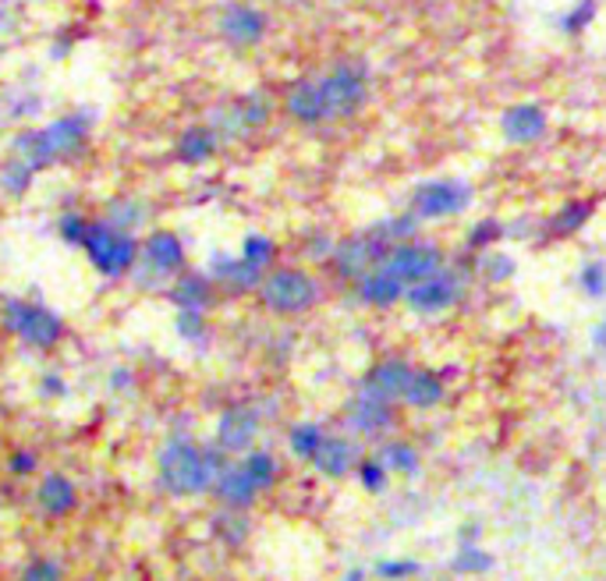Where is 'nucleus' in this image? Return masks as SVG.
<instances>
[{
  "instance_id": "obj_1",
  "label": "nucleus",
  "mask_w": 606,
  "mask_h": 581,
  "mask_svg": "<svg viewBox=\"0 0 606 581\" xmlns=\"http://www.w3.org/2000/svg\"><path fill=\"white\" fill-rule=\"evenodd\" d=\"M93 121L86 113H64V118L50 121L44 128H33V132H19L11 138V156H19L22 164H29L36 174H44L53 164H68L75 156L86 153Z\"/></svg>"
},
{
  "instance_id": "obj_2",
  "label": "nucleus",
  "mask_w": 606,
  "mask_h": 581,
  "mask_svg": "<svg viewBox=\"0 0 606 581\" xmlns=\"http://www.w3.org/2000/svg\"><path fill=\"white\" fill-rule=\"evenodd\" d=\"M160 482L174 496H195L214 489V482L228 468V450L220 447H199L192 439H167L160 450Z\"/></svg>"
},
{
  "instance_id": "obj_3",
  "label": "nucleus",
  "mask_w": 606,
  "mask_h": 581,
  "mask_svg": "<svg viewBox=\"0 0 606 581\" xmlns=\"http://www.w3.org/2000/svg\"><path fill=\"white\" fill-rule=\"evenodd\" d=\"M189 269V249L181 241L178 231H167V227H153V231L138 241V263L132 269L135 288L143 291H167L178 274Z\"/></svg>"
},
{
  "instance_id": "obj_4",
  "label": "nucleus",
  "mask_w": 606,
  "mask_h": 581,
  "mask_svg": "<svg viewBox=\"0 0 606 581\" xmlns=\"http://www.w3.org/2000/svg\"><path fill=\"white\" fill-rule=\"evenodd\" d=\"M316 82L323 89V99H327L330 124L359 118L373 93V71L362 57H341L323 75H316Z\"/></svg>"
},
{
  "instance_id": "obj_5",
  "label": "nucleus",
  "mask_w": 606,
  "mask_h": 581,
  "mask_svg": "<svg viewBox=\"0 0 606 581\" xmlns=\"http://www.w3.org/2000/svg\"><path fill=\"white\" fill-rule=\"evenodd\" d=\"M256 298L274 316H305L308 308L319 305L323 288L302 266H270L256 288Z\"/></svg>"
},
{
  "instance_id": "obj_6",
  "label": "nucleus",
  "mask_w": 606,
  "mask_h": 581,
  "mask_svg": "<svg viewBox=\"0 0 606 581\" xmlns=\"http://www.w3.org/2000/svg\"><path fill=\"white\" fill-rule=\"evenodd\" d=\"M82 252H86L89 266L107 280L129 277L138 263V238L132 231H121V227L107 223L104 217L89 223L86 238H82Z\"/></svg>"
},
{
  "instance_id": "obj_7",
  "label": "nucleus",
  "mask_w": 606,
  "mask_h": 581,
  "mask_svg": "<svg viewBox=\"0 0 606 581\" xmlns=\"http://www.w3.org/2000/svg\"><path fill=\"white\" fill-rule=\"evenodd\" d=\"M8 334H15L25 348L33 351H53L64 337V319L61 312H53L44 302H25V298H8L0 308Z\"/></svg>"
},
{
  "instance_id": "obj_8",
  "label": "nucleus",
  "mask_w": 606,
  "mask_h": 581,
  "mask_svg": "<svg viewBox=\"0 0 606 581\" xmlns=\"http://www.w3.org/2000/svg\"><path fill=\"white\" fill-rule=\"evenodd\" d=\"M464 294H469V274L458 266H444L436 269L433 277L412 283V288L404 291V302L408 312H415V316H444V312L458 308L464 302Z\"/></svg>"
},
{
  "instance_id": "obj_9",
  "label": "nucleus",
  "mask_w": 606,
  "mask_h": 581,
  "mask_svg": "<svg viewBox=\"0 0 606 581\" xmlns=\"http://www.w3.org/2000/svg\"><path fill=\"white\" fill-rule=\"evenodd\" d=\"M472 184L461 178H429L415 184V192L408 195V213L422 223V220H450L461 217L464 209L472 206Z\"/></svg>"
},
{
  "instance_id": "obj_10",
  "label": "nucleus",
  "mask_w": 606,
  "mask_h": 581,
  "mask_svg": "<svg viewBox=\"0 0 606 581\" xmlns=\"http://www.w3.org/2000/svg\"><path fill=\"white\" fill-rule=\"evenodd\" d=\"M270 118H274L270 96L256 89V93L234 96L223 107H217L214 113H209V124H214L220 142H242L249 135H256L259 128L270 124Z\"/></svg>"
},
{
  "instance_id": "obj_11",
  "label": "nucleus",
  "mask_w": 606,
  "mask_h": 581,
  "mask_svg": "<svg viewBox=\"0 0 606 581\" xmlns=\"http://www.w3.org/2000/svg\"><path fill=\"white\" fill-rule=\"evenodd\" d=\"M379 266H384L390 277H398L404 288H412V283L426 280L436 274V269L447 266V252L440 245H433V241L408 238V241H401V245H393Z\"/></svg>"
},
{
  "instance_id": "obj_12",
  "label": "nucleus",
  "mask_w": 606,
  "mask_h": 581,
  "mask_svg": "<svg viewBox=\"0 0 606 581\" xmlns=\"http://www.w3.org/2000/svg\"><path fill=\"white\" fill-rule=\"evenodd\" d=\"M387 252H390V245L369 227V231H359V234H348L341 241H334L330 266L344 283H355L362 274H369L373 266L384 263Z\"/></svg>"
},
{
  "instance_id": "obj_13",
  "label": "nucleus",
  "mask_w": 606,
  "mask_h": 581,
  "mask_svg": "<svg viewBox=\"0 0 606 581\" xmlns=\"http://www.w3.org/2000/svg\"><path fill=\"white\" fill-rule=\"evenodd\" d=\"M217 33L228 47L252 50L266 39V33H270V19H266V11L256 4L231 0V4H223V11L217 14Z\"/></svg>"
},
{
  "instance_id": "obj_14",
  "label": "nucleus",
  "mask_w": 606,
  "mask_h": 581,
  "mask_svg": "<svg viewBox=\"0 0 606 581\" xmlns=\"http://www.w3.org/2000/svg\"><path fill=\"white\" fill-rule=\"evenodd\" d=\"M209 280L217 283V291H228V294H256V288L263 283L266 269L252 266L242 252L231 255V252H214L209 255V266H206Z\"/></svg>"
},
{
  "instance_id": "obj_15",
  "label": "nucleus",
  "mask_w": 606,
  "mask_h": 581,
  "mask_svg": "<svg viewBox=\"0 0 606 581\" xmlns=\"http://www.w3.org/2000/svg\"><path fill=\"white\" fill-rule=\"evenodd\" d=\"M259 436V411L249 404H231L217 419V447L228 453H249Z\"/></svg>"
},
{
  "instance_id": "obj_16",
  "label": "nucleus",
  "mask_w": 606,
  "mask_h": 581,
  "mask_svg": "<svg viewBox=\"0 0 606 581\" xmlns=\"http://www.w3.org/2000/svg\"><path fill=\"white\" fill-rule=\"evenodd\" d=\"M344 415H348V425L359 436H384L393 425V401H387V397H376L369 390H359L348 401Z\"/></svg>"
},
{
  "instance_id": "obj_17",
  "label": "nucleus",
  "mask_w": 606,
  "mask_h": 581,
  "mask_svg": "<svg viewBox=\"0 0 606 581\" xmlns=\"http://www.w3.org/2000/svg\"><path fill=\"white\" fill-rule=\"evenodd\" d=\"M549 132V118L540 104H511L500 113V135L511 146H535Z\"/></svg>"
},
{
  "instance_id": "obj_18",
  "label": "nucleus",
  "mask_w": 606,
  "mask_h": 581,
  "mask_svg": "<svg viewBox=\"0 0 606 581\" xmlns=\"http://www.w3.org/2000/svg\"><path fill=\"white\" fill-rule=\"evenodd\" d=\"M284 113L294 124H305V128H319V124H330V113H327V99H323V89L316 78H299L288 85L284 93Z\"/></svg>"
},
{
  "instance_id": "obj_19",
  "label": "nucleus",
  "mask_w": 606,
  "mask_h": 581,
  "mask_svg": "<svg viewBox=\"0 0 606 581\" xmlns=\"http://www.w3.org/2000/svg\"><path fill=\"white\" fill-rule=\"evenodd\" d=\"M355 302L365 308H393L404 302V283L398 277H390L384 266H373L369 274H362L355 283H348Z\"/></svg>"
},
{
  "instance_id": "obj_20",
  "label": "nucleus",
  "mask_w": 606,
  "mask_h": 581,
  "mask_svg": "<svg viewBox=\"0 0 606 581\" xmlns=\"http://www.w3.org/2000/svg\"><path fill=\"white\" fill-rule=\"evenodd\" d=\"M167 302L174 308H199L209 312L217 302V283L209 280V274H195V269H185L171 280V288L163 291Z\"/></svg>"
},
{
  "instance_id": "obj_21",
  "label": "nucleus",
  "mask_w": 606,
  "mask_h": 581,
  "mask_svg": "<svg viewBox=\"0 0 606 581\" xmlns=\"http://www.w3.org/2000/svg\"><path fill=\"white\" fill-rule=\"evenodd\" d=\"M220 135L214 132V124H189L185 132L174 138V160L185 167H203L220 153Z\"/></svg>"
},
{
  "instance_id": "obj_22",
  "label": "nucleus",
  "mask_w": 606,
  "mask_h": 581,
  "mask_svg": "<svg viewBox=\"0 0 606 581\" xmlns=\"http://www.w3.org/2000/svg\"><path fill=\"white\" fill-rule=\"evenodd\" d=\"M412 368L415 365H408L404 359H384V362H376L369 373L362 376V390H369L376 397H387V401L398 404L404 390H408V379H412Z\"/></svg>"
},
{
  "instance_id": "obj_23",
  "label": "nucleus",
  "mask_w": 606,
  "mask_h": 581,
  "mask_svg": "<svg viewBox=\"0 0 606 581\" xmlns=\"http://www.w3.org/2000/svg\"><path fill=\"white\" fill-rule=\"evenodd\" d=\"M313 464L327 479H344L351 468H359V447L344 436H323L319 450L313 453Z\"/></svg>"
},
{
  "instance_id": "obj_24",
  "label": "nucleus",
  "mask_w": 606,
  "mask_h": 581,
  "mask_svg": "<svg viewBox=\"0 0 606 581\" xmlns=\"http://www.w3.org/2000/svg\"><path fill=\"white\" fill-rule=\"evenodd\" d=\"M36 504H39V510H44L47 518H64V515H72L75 504H78L75 482L68 479V475H61V472H50L44 482H39Z\"/></svg>"
},
{
  "instance_id": "obj_25",
  "label": "nucleus",
  "mask_w": 606,
  "mask_h": 581,
  "mask_svg": "<svg viewBox=\"0 0 606 581\" xmlns=\"http://www.w3.org/2000/svg\"><path fill=\"white\" fill-rule=\"evenodd\" d=\"M447 397V383L436 368H412V379H408V390L401 397V404L429 411Z\"/></svg>"
},
{
  "instance_id": "obj_26",
  "label": "nucleus",
  "mask_w": 606,
  "mask_h": 581,
  "mask_svg": "<svg viewBox=\"0 0 606 581\" xmlns=\"http://www.w3.org/2000/svg\"><path fill=\"white\" fill-rule=\"evenodd\" d=\"M214 493H217L228 507L242 510V507H249L252 500H256V496H259L263 489L249 479V472H245L242 464H228V468L220 472V479L214 482Z\"/></svg>"
},
{
  "instance_id": "obj_27",
  "label": "nucleus",
  "mask_w": 606,
  "mask_h": 581,
  "mask_svg": "<svg viewBox=\"0 0 606 581\" xmlns=\"http://www.w3.org/2000/svg\"><path fill=\"white\" fill-rule=\"evenodd\" d=\"M104 220L107 223H114V227H121V231H138V227H143L146 220H149V206L143 203V198H110L107 203V209H104Z\"/></svg>"
},
{
  "instance_id": "obj_28",
  "label": "nucleus",
  "mask_w": 606,
  "mask_h": 581,
  "mask_svg": "<svg viewBox=\"0 0 606 581\" xmlns=\"http://www.w3.org/2000/svg\"><path fill=\"white\" fill-rule=\"evenodd\" d=\"M36 184V170L29 164H22L19 156H4V164H0V192L11 195V198H22Z\"/></svg>"
},
{
  "instance_id": "obj_29",
  "label": "nucleus",
  "mask_w": 606,
  "mask_h": 581,
  "mask_svg": "<svg viewBox=\"0 0 606 581\" xmlns=\"http://www.w3.org/2000/svg\"><path fill=\"white\" fill-rule=\"evenodd\" d=\"M475 274L483 277L486 283H493V288H500V283L514 280V274H518V263H514L507 252H493V249H486V252H478Z\"/></svg>"
},
{
  "instance_id": "obj_30",
  "label": "nucleus",
  "mask_w": 606,
  "mask_h": 581,
  "mask_svg": "<svg viewBox=\"0 0 606 581\" xmlns=\"http://www.w3.org/2000/svg\"><path fill=\"white\" fill-rule=\"evenodd\" d=\"M589 217H592V203H578V198H571V203H563L554 217L546 220V231L554 238H568L578 231V227H585Z\"/></svg>"
},
{
  "instance_id": "obj_31",
  "label": "nucleus",
  "mask_w": 606,
  "mask_h": 581,
  "mask_svg": "<svg viewBox=\"0 0 606 581\" xmlns=\"http://www.w3.org/2000/svg\"><path fill=\"white\" fill-rule=\"evenodd\" d=\"M174 334L185 340V344H203L209 337V319L199 308H174Z\"/></svg>"
},
{
  "instance_id": "obj_32",
  "label": "nucleus",
  "mask_w": 606,
  "mask_h": 581,
  "mask_svg": "<svg viewBox=\"0 0 606 581\" xmlns=\"http://www.w3.org/2000/svg\"><path fill=\"white\" fill-rule=\"evenodd\" d=\"M574 283L585 298H592V302H596V298H606V263L603 259H585L582 266H578Z\"/></svg>"
},
{
  "instance_id": "obj_33",
  "label": "nucleus",
  "mask_w": 606,
  "mask_h": 581,
  "mask_svg": "<svg viewBox=\"0 0 606 581\" xmlns=\"http://www.w3.org/2000/svg\"><path fill=\"white\" fill-rule=\"evenodd\" d=\"M373 231L387 241V245L393 249V245H401V241H408V238H415V231H419V220L412 217V213H398V217H387V220H379V223H373Z\"/></svg>"
},
{
  "instance_id": "obj_34",
  "label": "nucleus",
  "mask_w": 606,
  "mask_h": 581,
  "mask_svg": "<svg viewBox=\"0 0 606 581\" xmlns=\"http://www.w3.org/2000/svg\"><path fill=\"white\" fill-rule=\"evenodd\" d=\"M596 14H599L596 0H578V4H571L568 11L560 14V33L563 36H582L585 28L596 22Z\"/></svg>"
},
{
  "instance_id": "obj_35",
  "label": "nucleus",
  "mask_w": 606,
  "mask_h": 581,
  "mask_svg": "<svg viewBox=\"0 0 606 581\" xmlns=\"http://www.w3.org/2000/svg\"><path fill=\"white\" fill-rule=\"evenodd\" d=\"M323 425H316V422H299L294 425V429L288 433V444H291V450L299 453L302 461H313V453L319 450V444H323Z\"/></svg>"
},
{
  "instance_id": "obj_36",
  "label": "nucleus",
  "mask_w": 606,
  "mask_h": 581,
  "mask_svg": "<svg viewBox=\"0 0 606 581\" xmlns=\"http://www.w3.org/2000/svg\"><path fill=\"white\" fill-rule=\"evenodd\" d=\"M242 255L252 263V266H259V269H270L277 263V241L270 234H259V231H252L245 234L242 241Z\"/></svg>"
},
{
  "instance_id": "obj_37",
  "label": "nucleus",
  "mask_w": 606,
  "mask_h": 581,
  "mask_svg": "<svg viewBox=\"0 0 606 581\" xmlns=\"http://www.w3.org/2000/svg\"><path fill=\"white\" fill-rule=\"evenodd\" d=\"M242 468H245L249 479L256 482L259 489L274 486V479H277V461H274V453H266V450H249L245 458H242Z\"/></svg>"
},
{
  "instance_id": "obj_38",
  "label": "nucleus",
  "mask_w": 606,
  "mask_h": 581,
  "mask_svg": "<svg viewBox=\"0 0 606 581\" xmlns=\"http://www.w3.org/2000/svg\"><path fill=\"white\" fill-rule=\"evenodd\" d=\"M379 461L387 464V472H401V475H415L419 472V453L408 444H387Z\"/></svg>"
},
{
  "instance_id": "obj_39",
  "label": "nucleus",
  "mask_w": 606,
  "mask_h": 581,
  "mask_svg": "<svg viewBox=\"0 0 606 581\" xmlns=\"http://www.w3.org/2000/svg\"><path fill=\"white\" fill-rule=\"evenodd\" d=\"M507 231H504V223L500 220H478L469 234H464V245L469 249H475V252H486V249H493V241L497 238H504Z\"/></svg>"
},
{
  "instance_id": "obj_40",
  "label": "nucleus",
  "mask_w": 606,
  "mask_h": 581,
  "mask_svg": "<svg viewBox=\"0 0 606 581\" xmlns=\"http://www.w3.org/2000/svg\"><path fill=\"white\" fill-rule=\"evenodd\" d=\"M89 223H93L89 217H82V213L68 209V213H61V217H58V238L68 241V245H82V238H86Z\"/></svg>"
},
{
  "instance_id": "obj_41",
  "label": "nucleus",
  "mask_w": 606,
  "mask_h": 581,
  "mask_svg": "<svg viewBox=\"0 0 606 581\" xmlns=\"http://www.w3.org/2000/svg\"><path fill=\"white\" fill-rule=\"evenodd\" d=\"M19 581H64V571H61V564L58 560H50V557H36L25 564V571Z\"/></svg>"
},
{
  "instance_id": "obj_42",
  "label": "nucleus",
  "mask_w": 606,
  "mask_h": 581,
  "mask_svg": "<svg viewBox=\"0 0 606 581\" xmlns=\"http://www.w3.org/2000/svg\"><path fill=\"white\" fill-rule=\"evenodd\" d=\"M359 479H362V486L365 489H384L387 486V464L373 458V461H359Z\"/></svg>"
},
{
  "instance_id": "obj_43",
  "label": "nucleus",
  "mask_w": 606,
  "mask_h": 581,
  "mask_svg": "<svg viewBox=\"0 0 606 581\" xmlns=\"http://www.w3.org/2000/svg\"><path fill=\"white\" fill-rule=\"evenodd\" d=\"M376 574H384V578H408V574H419V564H412V560H387V564L376 567Z\"/></svg>"
},
{
  "instance_id": "obj_44",
  "label": "nucleus",
  "mask_w": 606,
  "mask_h": 581,
  "mask_svg": "<svg viewBox=\"0 0 606 581\" xmlns=\"http://www.w3.org/2000/svg\"><path fill=\"white\" fill-rule=\"evenodd\" d=\"M33 468H36V453H29V450H19L15 458H11V472H15V475L33 472Z\"/></svg>"
},
{
  "instance_id": "obj_45",
  "label": "nucleus",
  "mask_w": 606,
  "mask_h": 581,
  "mask_svg": "<svg viewBox=\"0 0 606 581\" xmlns=\"http://www.w3.org/2000/svg\"><path fill=\"white\" fill-rule=\"evenodd\" d=\"M592 344H596V351H606V316L596 323V330H592Z\"/></svg>"
},
{
  "instance_id": "obj_46",
  "label": "nucleus",
  "mask_w": 606,
  "mask_h": 581,
  "mask_svg": "<svg viewBox=\"0 0 606 581\" xmlns=\"http://www.w3.org/2000/svg\"><path fill=\"white\" fill-rule=\"evenodd\" d=\"M44 390H47V394H50V390H53V394H64V383H61L58 376H47V379H44Z\"/></svg>"
}]
</instances>
